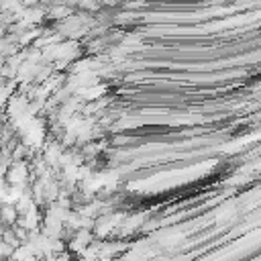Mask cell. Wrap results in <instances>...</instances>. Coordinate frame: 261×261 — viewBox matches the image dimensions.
Returning <instances> with one entry per match:
<instances>
[{"instance_id":"6da1fadb","label":"cell","mask_w":261,"mask_h":261,"mask_svg":"<svg viewBox=\"0 0 261 261\" xmlns=\"http://www.w3.org/2000/svg\"><path fill=\"white\" fill-rule=\"evenodd\" d=\"M8 186H16V188H27L29 179H31V167L27 165V161H12L6 175H4Z\"/></svg>"},{"instance_id":"7a4b0ae2","label":"cell","mask_w":261,"mask_h":261,"mask_svg":"<svg viewBox=\"0 0 261 261\" xmlns=\"http://www.w3.org/2000/svg\"><path fill=\"white\" fill-rule=\"evenodd\" d=\"M94 232L92 230H75V232H71V237L67 239V249H69V253H80V255H84L86 253V249L90 247V245H94Z\"/></svg>"}]
</instances>
